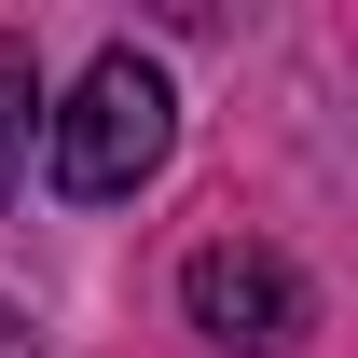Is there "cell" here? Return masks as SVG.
Segmentation results:
<instances>
[{"label":"cell","instance_id":"cell-1","mask_svg":"<svg viewBox=\"0 0 358 358\" xmlns=\"http://www.w3.org/2000/svg\"><path fill=\"white\" fill-rule=\"evenodd\" d=\"M166 138H179V96L152 55H96L83 96L55 110V193L69 207H110V193H138V179L166 166Z\"/></svg>","mask_w":358,"mask_h":358},{"label":"cell","instance_id":"cell-2","mask_svg":"<svg viewBox=\"0 0 358 358\" xmlns=\"http://www.w3.org/2000/svg\"><path fill=\"white\" fill-rule=\"evenodd\" d=\"M193 331L234 358H289L317 331V289L289 248H248V234H221V248H193Z\"/></svg>","mask_w":358,"mask_h":358},{"label":"cell","instance_id":"cell-3","mask_svg":"<svg viewBox=\"0 0 358 358\" xmlns=\"http://www.w3.org/2000/svg\"><path fill=\"white\" fill-rule=\"evenodd\" d=\"M28 110H42V69H28V42L0 28V193H14V166H28Z\"/></svg>","mask_w":358,"mask_h":358},{"label":"cell","instance_id":"cell-4","mask_svg":"<svg viewBox=\"0 0 358 358\" xmlns=\"http://www.w3.org/2000/svg\"><path fill=\"white\" fill-rule=\"evenodd\" d=\"M0 358H28V317H14V303H0Z\"/></svg>","mask_w":358,"mask_h":358}]
</instances>
